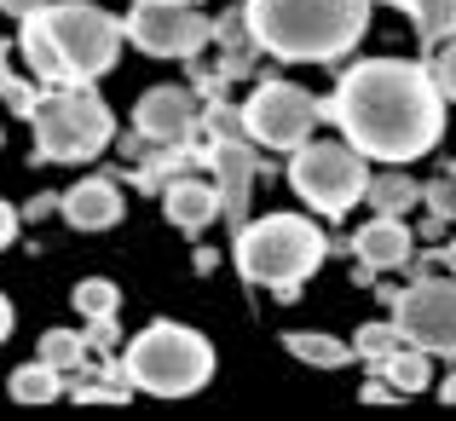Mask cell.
Instances as JSON below:
<instances>
[{
	"label": "cell",
	"instance_id": "cell-11",
	"mask_svg": "<svg viewBox=\"0 0 456 421\" xmlns=\"http://www.w3.org/2000/svg\"><path fill=\"white\" fill-rule=\"evenodd\" d=\"M134 127L139 139H156V144H179L197 127V99L185 87H151L134 110Z\"/></svg>",
	"mask_w": 456,
	"mask_h": 421
},
{
	"label": "cell",
	"instance_id": "cell-6",
	"mask_svg": "<svg viewBox=\"0 0 456 421\" xmlns=\"http://www.w3.org/2000/svg\"><path fill=\"white\" fill-rule=\"evenodd\" d=\"M370 156L358 150L353 139L335 144V139H306L301 150L289 156V185L295 197L306 202L312 214H323V220H341L353 202L370 197Z\"/></svg>",
	"mask_w": 456,
	"mask_h": 421
},
{
	"label": "cell",
	"instance_id": "cell-32",
	"mask_svg": "<svg viewBox=\"0 0 456 421\" xmlns=\"http://www.w3.org/2000/svg\"><path fill=\"white\" fill-rule=\"evenodd\" d=\"M439 399H445V404H456V376H445V381H439Z\"/></svg>",
	"mask_w": 456,
	"mask_h": 421
},
{
	"label": "cell",
	"instance_id": "cell-23",
	"mask_svg": "<svg viewBox=\"0 0 456 421\" xmlns=\"http://www.w3.org/2000/svg\"><path fill=\"white\" fill-rule=\"evenodd\" d=\"M69 300H76V312H81L87 323H93V318H116V306H122V295H116L110 278H81Z\"/></svg>",
	"mask_w": 456,
	"mask_h": 421
},
{
	"label": "cell",
	"instance_id": "cell-18",
	"mask_svg": "<svg viewBox=\"0 0 456 421\" xmlns=\"http://www.w3.org/2000/svg\"><path fill=\"white\" fill-rule=\"evenodd\" d=\"M404 12H411V23H416V41L434 53V46H445L451 35H456V0H399Z\"/></svg>",
	"mask_w": 456,
	"mask_h": 421
},
{
	"label": "cell",
	"instance_id": "cell-2",
	"mask_svg": "<svg viewBox=\"0 0 456 421\" xmlns=\"http://www.w3.org/2000/svg\"><path fill=\"white\" fill-rule=\"evenodd\" d=\"M376 0H248L243 23L260 53L289 64H335L370 29Z\"/></svg>",
	"mask_w": 456,
	"mask_h": 421
},
{
	"label": "cell",
	"instance_id": "cell-1",
	"mask_svg": "<svg viewBox=\"0 0 456 421\" xmlns=\"http://www.w3.org/2000/svg\"><path fill=\"white\" fill-rule=\"evenodd\" d=\"M330 116L370 162L404 167L445 139V87L411 58H370L341 76Z\"/></svg>",
	"mask_w": 456,
	"mask_h": 421
},
{
	"label": "cell",
	"instance_id": "cell-20",
	"mask_svg": "<svg viewBox=\"0 0 456 421\" xmlns=\"http://www.w3.org/2000/svg\"><path fill=\"white\" fill-rule=\"evenodd\" d=\"M370 202H376V214H404L422 202V185L411 174H376L370 179Z\"/></svg>",
	"mask_w": 456,
	"mask_h": 421
},
{
	"label": "cell",
	"instance_id": "cell-31",
	"mask_svg": "<svg viewBox=\"0 0 456 421\" xmlns=\"http://www.w3.org/2000/svg\"><path fill=\"white\" fill-rule=\"evenodd\" d=\"M6 335H12V300L0 295V341H6Z\"/></svg>",
	"mask_w": 456,
	"mask_h": 421
},
{
	"label": "cell",
	"instance_id": "cell-25",
	"mask_svg": "<svg viewBox=\"0 0 456 421\" xmlns=\"http://www.w3.org/2000/svg\"><path fill=\"white\" fill-rule=\"evenodd\" d=\"M422 202L439 214V220H456V179H434V185H422Z\"/></svg>",
	"mask_w": 456,
	"mask_h": 421
},
{
	"label": "cell",
	"instance_id": "cell-4",
	"mask_svg": "<svg viewBox=\"0 0 456 421\" xmlns=\"http://www.w3.org/2000/svg\"><path fill=\"white\" fill-rule=\"evenodd\" d=\"M127 387L156 393V399H185V393H202L214 376V346L202 341L185 323H151V329L134 335L127 346Z\"/></svg>",
	"mask_w": 456,
	"mask_h": 421
},
{
	"label": "cell",
	"instance_id": "cell-28",
	"mask_svg": "<svg viewBox=\"0 0 456 421\" xmlns=\"http://www.w3.org/2000/svg\"><path fill=\"white\" fill-rule=\"evenodd\" d=\"M41 6H46V0H0V12H6V18H18V23L29 18V12H41Z\"/></svg>",
	"mask_w": 456,
	"mask_h": 421
},
{
	"label": "cell",
	"instance_id": "cell-16",
	"mask_svg": "<svg viewBox=\"0 0 456 421\" xmlns=\"http://www.w3.org/2000/svg\"><path fill=\"white\" fill-rule=\"evenodd\" d=\"M18 46H23V58H29V69H35L41 81H69V69H64V53H58L53 29H46V6L23 18V35H18Z\"/></svg>",
	"mask_w": 456,
	"mask_h": 421
},
{
	"label": "cell",
	"instance_id": "cell-29",
	"mask_svg": "<svg viewBox=\"0 0 456 421\" xmlns=\"http://www.w3.org/2000/svg\"><path fill=\"white\" fill-rule=\"evenodd\" d=\"M12 237H18V208H6V202H0V248H6Z\"/></svg>",
	"mask_w": 456,
	"mask_h": 421
},
{
	"label": "cell",
	"instance_id": "cell-9",
	"mask_svg": "<svg viewBox=\"0 0 456 421\" xmlns=\"http://www.w3.org/2000/svg\"><path fill=\"white\" fill-rule=\"evenodd\" d=\"M214 35L220 29L197 12V0H139L127 18V41L151 58H197Z\"/></svg>",
	"mask_w": 456,
	"mask_h": 421
},
{
	"label": "cell",
	"instance_id": "cell-24",
	"mask_svg": "<svg viewBox=\"0 0 456 421\" xmlns=\"http://www.w3.org/2000/svg\"><path fill=\"white\" fill-rule=\"evenodd\" d=\"M358 358H370V364H381V358H393L404 346V335H399V323H364L358 329Z\"/></svg>",
	"mask_w": 456,
	"mask_h": 421
},
{
	"label": "cell",
	"instance_id": "cell-10",
	"mask_svg": "<svg viewBox=\"0 0 456 421\" xmlns=\"http://www.w3.org/2000/svg\"><path fill=\"white\" fill-rule=\"evenodd\" d=\"M393 323L411 346L434 358H456V283L445 278H422L411 288H399L393 300Z\"/></svg>",
	"mask_w": 456,
	"mask_h": 421
},
{
	"label": "cell",
	"instance_id": "cell-12",
	"mask_svg": "<svg viewBox=\"0 0 456 421\" xmlns=\"http://www.w3.org/2000/svg\"><path fill=\"white\" fill-rule=\"evenodd\" d=\"M214 167H220L225 220H232V231H243V225H248V185H255L260 162H255V150H248L243 139H220V144H214Z\"/></svg>",
	"mask_w": 456,
	"mask_h": 421
},
{
	"label": "cell",
	"instance_id": "cell-14",
	"mask_svg": "<svg viewBox=\"0 0 456 421\" xmlns=\"http://www.w3.org/2000/svg\"><path fill=\"white\" fill-rule=\"evenodd\" d=\"M353 255H358L364 271H393V266L411 260V231H404L399 214H376V220L353 237Z\"/></svg>",
	"mask_w": 456,
	"mask_h": 421
},
{
	"label": "cell",
	"instance_id": "cell-3",
	"mask_svg": "<svg viewBox=\"0 0 456 421\" xmlns=\"http://www.w3.org/2000/svg\"><path fill=\"white\" fill-rule=\"evenodd\" d=\"M323 266V231L301 214H266L237 231V271L260 288H278V300H295L301 283Z\"/></svg>",
	"mask_w": 456,
	"mask_h": 421
},
{
	"label": "cell",
	"instance_id": "cell-5",
	"mask_svg": "<svg viewBox=\"0 0 456 421\" xmlns=\"http://www.w3.org/2000/svg\"><path fill=\"white\" fill-rule=\"evenodd\" d=\"M29 127H35V156H46V162H87V156H99L104 144L116 139L110 104H104L87 81L41 99L35 116H29Z\"/></svg>",
	"mask_w": 456,
	"mask_h": 421
},
{
	"label": "cell",
	"instance_id": "cell-21",
	"mask_svg": "<svg viewBox=\"0 0 456 421\" xmlns=\"http://www.w3.org/2000/svg\"><path fill=\"white\" fill-rule=\"evenodd\" d=\"M58 393H64V387H58V369L41 364V358L23 364L18 376H12V399H18V404H53Z\"/></svg>",
	"mask_w": 456,
	"mask_h": 421
},
{
	"label": "cell",
	"instance_id": "cell-27",
	"mask_svg": "<svg viewBox=\"0 0 456 421\" xmlns=\"http://www.w3.org/2000/svg\"><path fill=\"white\" fill-rule=\"evenodd\" d=\"M76 399L81 404H116L122 393H116V387H76Z\"/></svg>",
	"mask_w": 456,
	"mask_h": 421
},
{
	"label": "cell",
	"instance_id": "cell-30",
	"mask_svg": "<svg viewBox=\"0 0 456 421\" xmlns=\"http://www.w3.org/2000/svg\"><path fill=\"white\" fill-rule=\"evenodd\" d=\"M393 399H399V387H381V381L364 387V404H393Z\"/></svg>",
	"mask_w": 456,
	"mask_h": 421
},
{
	"label": "cell",
	"instance_id": "cell-17",
	"mask_svg": "<svg viewBox=\"0 0 456 421\" xmlns=\"http://www.w3.org/2000/svg\"><path fill=\"white\" fill-rule=\"evenodd\" d=\"M283 346H289L301 364H312V369H341V364H353V358H358V346L335 341V335H318V329H289V335H283Z\"/></svg>",
	"mask_w": 456,
	"mask_h": 421
},
{
	"label": "cell",
	"instance_id": "cell-13",
	"mask_svg": "<svg viewBox=\"0 0 456 421\" xmlns=\"http://www.w3.org/2000/svg\"><path fill=\"white\" fill-rule=\"evenodd\" d=\"M64 220L76 225V231H110L116 220H122V190L110 185V179H81V185L64 190Z\"/></svg>",
	"mask_w": 456,
	"mask_h": 421
},
{
	"label": "cell",
	"instance_id": "cell-19",
	"mask_svg": "<svg viewBox=\"0 0 456 421\" xmlns=\"http://www.w3.org/2000/svg\"><path fill=\"white\" fill-rule=\"evenodd\" d=\"M428 358H434V352H422V346H411V341H404V346H399L393 358H381V376H387V381H393L399 393H422L428 381H434V369H428Z\"/></svg>",
	"mask_w": 456,
	"mask_h": 421
},
{
	"label": "cell",
	"instance_id": "cell-22",
	"mask_svg": "<svg viewBox=\"0 0 456 421\" xmlns=\"http://www.w3.org/2000/svg\"><path fill=\"white\" fill-rule=\"evenodd\" d=\"M41 364H53L58 376H64V369H81V364H87V335L46 329V335H41Z\"/></svg>",
	"mask_w": 456,
	"mask_h": 421
},
{
	"label": "cell",
	"instance_id": "cell-33",
	"mask_svg": "<svg viewBox=\"0 0 456 421\" xmlns=\"http://www.w3.org/2000/svg\"><path fill=\"white\" fill-rule=\"evenodd\" d=\"M445 260H451V266H456V243H451V248H445Z\"/></svg>",
	"mask_w": 456,
	"mask_h": 421
},
{
	"label": "cell",
	"instance_id": "cell-26",
	"mask_svg": "<svg viewBox=\"0 0 456 421\" xmlns=\"http://www.w3.org/2000/svg\"><path fill=\"white\" fill-rule=\"evenodd\" d=\"M434 76H439V87H445V99L456 104V35L445 46H439V58H434Z\"/></svg>",
	"mask_w": 456,
	"mask_h": 421
},
{
	"label": "cell",
	"instance_id": "cell-8",
	"mask_svg": "<svg viewBox=\"0 0 456 421\" xmlns=\"http://www.w3.org/2000/svg\"><path fill=\"white\" fill-rule=\"evenodd\" d=\"M318 116H323V104L306 87H295V81H260L255 99L243 104V134L255 144H266V150H301L312 139V127H318Z\"/></svg>",
	"mask_w": 456,
	"mask_h": 421
},
{
	"label": "cell",
	"instance_id": "cell-7",
	"mask_svg": "<svg viewBox=\"0 0 456 421\" xmlns=\"http://www.w3.org/2000/svg\"><path fill=\"white\" fill-rule=\"evenodd\" d=\"M46 29H53L58 53H64L69 81H99L104 69L116 64L122 41H127V23H116L110 12L93 6V0H64V6L46 0Z\"/></svg>",
	"mask_w": 456,
	"mask_h": 421
},
{
	"label": "cell",
	"instance_id": "cell-15",
	"mask_svg": "<svg viewBox=\"0 0 456 421\" xmlns=\"http://www.w3.org/2000/svg\"><path fill=\"white\" fill-rule=\"evenodd\" d=\"M162 214L179 231H202V225H214L225 214V197H220V185H202V179H174L162 190Z\"/></svg>",
	"mask_w": 456,
	"mask_h": 421
}]
</instances>
